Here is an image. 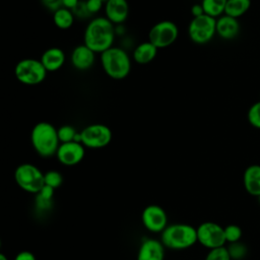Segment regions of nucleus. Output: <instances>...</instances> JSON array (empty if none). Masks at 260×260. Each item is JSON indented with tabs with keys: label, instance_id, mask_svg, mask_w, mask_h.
I'll list each match as a JSON object with an SVG mask.
<instances>
[{
	"label": "nucleus",
	"instance_id": "1",
	"mask_svg": "<svg viewBox=\"0 0 260 260\" xmlns=\"http://www.w3.org/2000/svg\"><path fill=\"white\" fill-rule=\"evenodd\" d=\"M115 40L114 24L107 17H95L85 27L83 44L94 53L102 54L113 47Z\"/></svg>",
	"mask_w": 260,
	"mask_h": 260
},
{
	"label": "nucleus",
	"instance_id": "2",
	"mask_svg": "<svg viewBox=\"0 0 260 260\" xmlns=\"http://www.w3.org/2000/svg\"><path fill=\"white\" fill-rule=\"evenodd\" d=\"M30 142L35 151L42 157L56 155L61 144L58 130L49 122L37 123L30 132Z\"/></svg>",
	"mask_w": 260,
	"mask_h": 260
},
{
	"label": "nucleus",
	"instance_id": "3",
	"mask_svg": "<svg viewBox=\"0 0 260 260\" xmlns=\"http://www.w3.org/2000/svg\"><path fill=\"white\" fill-rule=\"evenodd\" d=\"M160 242L166 248L184 250L197 243L196 228L188 223H172L160 233Z\"/></svg>",
	"mask_w": 260,
	"mask_h": 260
},
{
	"label": "nucleus",
	"instance_id": "4",
	"mask_svg": "<svg viewBox=\"0 0 260 260\" xmlns=\"http://www.w3.org/2000/svg\"><path fill=\"white\" fill-rule=\"evenodd\" d=\"M101 64L105 73L116 80L124 79L131 71L128 53L119 47H111L101 54Z\"/></svg>",
	"mask_w": 260,
	"mask_h": 260
},
{
	"label": "nucleus",
	"instance_id": "5",
	"mask_svg": "<svg viewBox=\"0 0 260 260\" xmlns=\"http://www.w3.org/2000/svg\"><path fill=\"white\" fill-rule=\"evenodd\" d=\"M14 180L21 190L27 193L38 194L45 186V173L37 166L24 162L15 169Z\"/></svg>",
	"mask_w": 260,
	"mask_h": 260
},
{
	"label": "nucleus",
	"instance_id": "6",
	"mask_svg": "<svg viewBox=\"0 0 260 260\" xmlns=\"http://www.w3.org/2000/svg\"><path fill=\"white\" fill-rule=\"evenodd\" d=\"M47 72L41 60L34 58H25L18 61L14 68L16 79L24 85H37L43 82Z\"/></svg>",
	"mask_w": 260,
	"mask_h": 260
},
{
	"label": "nucleus",
	"instance_id": "7",
	"mask_svg": "<svg viewBox=\"0 0 260 260\" xmlns=\"http://www.w3.org/2000/svg\"><path fill=\"white\" fill-rule=\"evenodd\" d=\"M216 34V18L207 14L193 17L188 25V35L190 40L198 45H204L210 42Z\"/></svg>",
	"mask_w": 260,
	"mask_h": 260
},
{
	"label": "nucleus",
	"instance_id": "8",
	"mask_svg": "<svg viewBox=\"0 0 260 260\" xmlns=\"http://www.w3.org/2000/svg\"><path fill=\"white\" fill-rule=\"evenodd\" d=\"M179 37V28L172 20H161L151 26L148 32V41L157 49L168 48Z\"/></svg>",
	"mask_w": 260,
	"mask_h": 260
},
{
	"label": "nucleus",
	"instance_id": "9",
	"mask_svg": "<svg viewBox=\"0 0 260 260\" xmlns=\"http://www.w3.org/2000/svg\"><path fill=\"white\" fill-rule=\"evenodd\" d=\"M197 243L208 250L223 247L226 244L224 229L214 221H204L196 228Z\"/></svg>",
	"mask_w": 260,
	"mask_h": 260
},
{
	"label": "nucleus",
	"instance_id": "10",
	"mask_svg": "<svg viewBox=\"0 0 260 260\" xmlns=\"http://www.w3.org/2000/svg\"><path fill=\"white\" fill-rule=\"evenodd\" d=\"M80 142L84 147L98 149L107 146L112 140V131L105 124H90L80 132Z\"/></svg>",
	"mask_w": 260,
	"mask_h": 260
},
{
	"label": "nucleus",
	"instance_id": "11",
	"mask_svg": "<svg viewBox=\"0 0 260 260\" xmlns=\"http://www.w3.org/2000/svg\"><path fill=\"white\" fill-rule=\"evenodd\" d=\"M141 221L150 233L160 234L168 226V215L161 206L149 204L142 210Z\"/></svg>",
	"mask_w": 260,
	"mask_h": 260
},
{
	"label": "nucleus",
	"instance_id": "12",
	"mask_svg": "<svg viewBox=\"0 0 260 260\" xmlns=\"http://www.w3.org/2000/svg\"><path fill=\"white\" fill-rule=\"evenodd\" d=\"M84 154V145L80 142L72 141L61 143L57 150L56 156L60 164L67 167H72L79 164L83 159Z\"/></svg>",
	"mask_w": 260,
	"mask_h": 260
},
{
	"label": "nucleus",
	"instance_id": "13",
	"mask_svg": "<svg viewBox=\"0 0 260 260\" xmlns=\"http://www.w3.org/2000/svg\"><path fill=\"white\" fill-rule=\"evenodd\" d=\"M165 246L160 240L145 239L137 251V260H165Z\"/></svg>",
	"mask_w": 260,
	"mask_h": 260
},
{
	"label": "nucleus",
	"instance_id": "14",
	"mask_svg": "<svg viewBox=\"0 0 260 260\" xmlns=\"http://www.w3.org/2000/svg\"><path fill=\"white\" fill-rule=\"evenodd\" d=\"M95 59V53L84 44L76 46L71 52L70 61L72 66L79 70L85 71L92 67Z\"/></svg>",
	"mask_w": 260,
	"mask_h": 260
},
{
	"label": "nucleus",
	"instance_id": "15",
	"mask_svg": "<svg viewBox=\"0 0 260 260\" xmlns=\"http://www.w3.org/2000/svg\"><path fill=\"white\" fill-rule=\"evenodd\" d=\"M106 17L113 24L123 23L129 14V5L127 0H109L105 4Z\"/></svg>",
	"mask_w": 260,
	"mask_h": 260
},
{
	"label": "nucleus",
	"instance_id": "16",
	"mask_svg": "<svg viewBox=\"0 0 260 260\" xmlns=\"http://www.w3.org/2000/svg\"><path fill=\"white\" fill-rule=\"evenodd\" d=\"M243 186L249 195L256 198L260 196V165L253 164L245 169Z\"/></svg>",
	"mask_w": 260,
	"mask_h": 260
},
{
	"label": "nucleus",
	"instance_id": "17",
	"mask_svg": "<svg viewBox=\"0 0 260 260\" xmlns=\"http://www.w3.org/2000/svg\"><path fill=\"white\" fill-rule=\"evenodd\" d=\"M240 22L238 18L223 14L216 18V35L222 40H233L240 32Z\"/></svg>",
	"mask_w": 260,
	"mask_h": 260
},
{
	"label": "nucleus",
	"instance_id": "18",
	"mask_svg": "<svg viewBox=\"0 0 260 260\" xmlns=\"http://www.w3.org/2000/svg\"><path fill=\"white\" fill-rule=\"evenodd\" d=\"M40 60L48 72H55L64 65L65 53L60 48L52 47L43 53Z\"/></svg>",
	"mask_w": 260,
	"mask_h": 260
},
{
	"label": "nucleus",
	"instance_id": "19",
	"mask_svg": "<svg viewBox=\"0 0 260 260\" xmlns=\"http://www.w3.org/2000/svg\"><path fill=\"white\" fill-rule=\"evenodd\" d=\"M157 48L149 41L139 44L133 51V60L138 64H148L157 55Z\"/></svg>",
	"mask_w": 260,
	"mask_h": 260
},
{
	"label": "nucleus",
	"instance_id": "20",
	"mask_svg": "<svg viewBox=\"0 0 260 260\" xmlns=\"http://www.w3.org/2000/svg\"><path fill=\"white\" fill-rule=\"evenodd\" d=\"M251 7V0H228L224 14L235 18L243 16Z\"/></svg>",
	"mask_w": 260,
	"mask_h": 260
},
{
	"label": "nucleus",
	"instance_id": "21",
	"mask_svg": "<svg viewBox=\"0 0 260 260\" xmlns=\"http://www.w3.org/2000/svg\"><path fill=\"white\" fill-rule=\"evenodd\" d=\"M74 14L71 10L61 7L53 13V21L55 25L60 29H68L73 25Z\"/></svg>",
	"mask_w": 260,
	"mask_h": 260
},
{
	"label": "nucleus",
	"instance_id": "22",
	"mask_svg": "<svg viewBox=\"0 0 260 260\" xmlns=\"http://www.w3.org/2000/svg\"><path fill=\"white\" fill-rule=\"evenodd\" d=\"M226 1L228 0H202L201 5L205 14L218 18L224 14Z\"/></svg>",
	"mask_w": 260,
	"mask_h": 260
},
{
	"label": "nucleus",
	"instance_id": "23",
	"mask_svg": "<svg viewBox=\"0 0 260 260\" xmlns=\"http://www.w3.org/2000/svg\"><path fill=\"white\" fill-rule=\"evenodd\" d=\"M55 189L49 187V186H44V188L38 193L36 194V203L37 206L41 209H48L52 203V198H53V194H54Z\"/></svg>",
	"mask_w": 260,
	"mask_h": 260
},
{
	"label": "nucleus",
	"instance_id": "24",
	"mask_svg": "<svg viewBox=\"0 0 260 260\" xmlns=\"http://www.w3.org/2000/svg\"><path fill=\"white\" fill-rule=\"evenodd\" d=\"M226 248L232 260H242L248 254V247L241 241L229 244Z\"/></svg>",
	"mask_w": 260,
	"mask_h": 260
},
{
	"label": "nucleus",
	"instance_id": "25",
	"mask_svg": "<svg viewBox=\"0 0 260 260\" xmlns=\"http://www.w3.org/2000/svg\"><path fill=\"white\" fill-rule=\"evenodd\" d=\"M223 229H224V237H225L226 243L232 244V243L241 241L242 236H243V231L240 225L231 223V224L225 225Z\"/></svg>",
	"mask_w": 260,
	"mask_h": 260
},
{
	"label": "nucleus",
	"instance_id": "26",
	"mask_svg": "<svg viewBox=\"0 0 260 260\" xmlns=\"http://www.w3.org/2000/svg\"><path fill=\"white\" fill-rule=\"evenodd\" d=\"M57 130H58V137L61 143L75 141V138L78 134L76 129L71 125H62Z\"/></svg>",
	"mask_w": 260,
	"mask_h": 260
},
{
	"label": "nucleus",
	"instance_id": "27",
	"mask_svg": "<svg viewBox=\"0 0 260 260\" xmlns=\"http://www.w3.org/2000/svg\"><path fill=\"white\" fill-rule=\"evenodd\" d=\"M63 183L62 175L55 170H51L45 173V185L53 189H58Z\"/></svg>",
	"mask_w": 260,
	"mask_h": 260
},
{
	"label": "nucleus",
	"instance_id": "28",
	"mask_svg": "<svg viewBox=\"0 0 260 260\" xmlns=\"http://www.w3.org/2000/svg\"><path fill=\"white\" fill-rule=\"evenodd\" d=\"M248 122L256 129H260V101L254 103L248 110Z\"/></svg>",
	"mask_w": 260,
	"mask_h": 260
},
{
	"label": "nucleus",
	"instance_id": "29",
	"mask_svg": "<svg viewBox=\"0 0 260 260\" xmlns=\"http://www.w3.org/2000/svg\"><path fill=\"white\" fill-rule=\"evenodd\" d=\"M204 260H232L228 248L225 246L211 249L206 254Z\"/></svg>",
	"mask_w": 260,
	"mask_h": 260
},
{
	"label": "nucleus",
	"instance_id": "30",
	"mask_svg": "<svg viewBox=\"0 0 260 260\" xmlns=\"http://www.w3.org/2000/svg\"><path fill=\"white\" fill-rule=\"evenodd\" d=\"M71 11L74 14V16H76L78 18H82V19L87 18V17H89L91 15L90 12L88 11L87 7H86L85 1H79V3Z\"/></svg>",
	"mask_w": 260,
	"mask_h": 260
},
{
	"label": "nucleus",
	"instance_id": "31",
	"mask_svg": "<svg viewBox=\"0 0 260 260\" xmlns=\"http://www.w3.org/2000/svg\"><path fill=\"white\" fill-rule=\"evenodd\" d=\"M41 2L45 8L52 11L53 13L63 7L62 0H41Z\"/></svg>",
	"mask_w": 260,
	"mask_h": 260
},
{
	"label": "nucleus",
	"instance_id": "32",
	"mask_svg": "<svg viewBox=\"0 0 260 260\" xmlns=\"http://www.w3.org/2000/svg\"><path fill=\"white\" fill-rule=\"evenodd\" d=\"M86 7L88 9V11L90 12V14H94L98 11L101 10L104 2L102 0H86Z\"/></svg>",
	"mask_w": 260,
	"mask_h": 260
},
{
	"label": "nucleus",
	"instance_id": "33",
	"mask_svg": "<svg viewBox=\"0 0 260 260\" xmlns=\"http://www.w3.org/2000/svg\"><path fill=\"white\" fill-rule=\"evenodd\" d=\"M13 260H37L36 256L29 251H21L19 252Z\"/></svg>",
	"mask_w": 260,
	"mask_h": 260
},
{
	"label": "nucleus",
	"instance_id": "34",
	"mask_svg": "<svg viewBox=\"0 0 260 260\" xmlns=\"http://www.w3.org/2000/svg\"><path fill=\"white\" fill-rule=\"evenodd\" d=\"M191 14L193 15V17H197V16H200L202 14H204V10H203V7L200 4H194L192 7H191Z\"/></svg>",
	"mask_w": 260,
	"mask_h": 260
},
{
	"label": "nucleus",
	"instance_id": "35",
	"mask_svg": "<svg viewBox=\"0 0 260 260\" xmlns=\"http://www.w3.org/2000/svg\"><path fill=\"white\" fill-rule=\"evenodd\" d=\"M79 1L80 0H62V4H63V7L69 10H72L79 3Z\"/></svg>",
	"mask_w": 260,
	"mask_h": 260
},
{
	"label": "nucleus",
	"instance_id": "36",
	"mask_svg": "<svg viewBox=\"0 0 260 260\" xmlns=\"http://www.w3.org/2000/svg\"><path fill=\"white\" fill-rule=\"evenodd\" d=\"M0 260H8V258L3 253H1L0 254Z\"/></svg>",
	"mask_w": 260,
	"mask_h": 260
},
{
	"label": "nucleus",
	"instance_id": "37",
	"mask_svg": "<svg viewBox=\"0 0 260 260\" xmlns=\"http://www.w3.org/2000/svg\"><path fill=\"white\" fill-rule=\"evenodd\" d=\"M257 199H258V201H259V203H260V196H259V197H257Z\"/></svg>",
	"mask_w": 260,
	"mask_h": 260
},
{
	"label": "nucleus",
	"instance_id": "38",
	"mask_svg": "<svg viewBox=\"0 0 260 260\" xmlns=\"http://www.w3.org/2000/svg\"><path fill=\"white\" fill-rule=\"evenodd\" d=\"M102 1H103L104 3H106V2H107V1H109V0H102Z\"/></svg>",
	"mask_w": 260,
	"mask_h": 260
}]
</instances>
